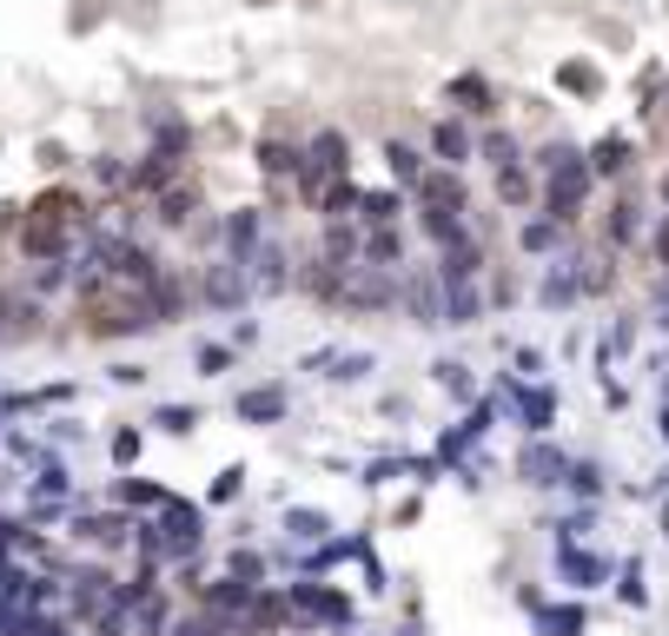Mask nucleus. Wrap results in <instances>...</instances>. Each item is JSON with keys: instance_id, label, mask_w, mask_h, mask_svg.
<instances>
[{"instance_id": "54", "label": "nucleus", "mask_w": 669, "mask_h": 636, "mask_svg": "<svg viewBox=\"0 0 669 636\" xmlns=\"http://www.w3.org/2000/svg\"><path fill=\"white\" fill-rule=\"evenodd\" d=\"M650 312H657V325H663V332H669V272H663V279H657V305H650Z\"/></svg>"}, {"instance_id": "12", "label": "nucleus", "mask_w": 669, "mask_h": 636, "mask_svg": "<svg viewBox=\"0 0 669 636\" xmlns=\"http://www.w3.org/2000/svg\"><path fill=\"white\" fill-rule=\"evenodd\" d=\"M518 484H531V491H557L564 484V471H571V451L557 445V438H524V451H518Z\"/></svg>"}, {"instance_id": "48", "label": "nucleus", "mask_w": 669, "mask_h": 636, "mask_svg": "<svg viewBox=\"0 0 669 636\" xmlns=\"http://www.w3.org/2000/svg\"><path fill=\"white\" fill-rule=\"evenodd\" d=\"M259 338H265V325H259V319H252V312H239V319H232V325H226V345H232V352H252V345H259Z\"/></svg>"}, {"instance_id": "27", "label": "nucleus", "mask_w": 669, "mask_h": 636, "mask_svg": "<svg viewBox=\"0 0 669 636\" xmlns=\"http://www.w3.org/2000/svg\"><path fill=\"white\" fill-rule=\"evenodd\" d=\"M630 153H637L630 133H604V139L584 153V166H590V179H624V173H630Z\"/></svg>"}, {"instance_id": "42", "label": "nucleus", "mask_w": 669, "mask_h": 636, "mask_svg": "<svg viewBox=\"0 0 669 636\" xmlns=\"http://www.w3.org/2000/svg\"><path fill=\"white\" fill-rule=\"evenodd\" d=\"M617 604H630V611H644V604H650V577H644V557H624V564H617Z\"/></svg>"}, {"instance_id": "26", "label": "nucleus", "mask_w": 669, "mask_h": 636, "mask_svg": "<svg viewBox=\"0 0 669 636\" xmlns=\"http://www.w3.org/2000/svg\"><path fill=\"white\" fill-rule=\"evenodd\" d=\"M431 385H438L451 405H478V398H484V385H478V372H471L464 358H431Z\"/></svg>"}, {"instance_id": "41", "label": "nucleus", "mask_w": 669, "mask_h": 636, "mask_svg": "<svg viewBox=\"0 0 669 636\" xmlns=\"http://www.w3.org/2000/svg\"><path fill=\"white\" fill-rule=\"evenodd\" d=\"M398 478H411V458H405V451H385V458H372V465L358 471L365 491H385V484H398Z\"/></svg>"}, {"instance_id": "38", "label": "nucleus", "mask_w": 669, "mask_h": 636, "mask_svg": "<svg viewBox=\"0 0 669 636\" xmlns=\"http://www.w3.org/2000/svg\"><path fill=\"white\" fill-rule=\"evenodd\" d=\"M199 418H206L199 405H179V398H173V405H153V418H146V425H153V431H166V438H192V431H199Z\"/></svg>"}, {"instance_id": "50", "label": "nucleus", "mask_w": 669, "mask_h": 636, "mask_svg": "<svg viewBox=\"0 0 669 636\" xmlns=\"http://www.w3.org/2000/svg\"><path fill=\"white\" fill-rule=\"evenodd\" d=\"M511 365H518V378H531V385H537V378H544V365H551V358H544V352H537V345H511Z\"/></svg>"}, {"instance_id": "15", "label": "nucleus", "mask_w": 669, "mask_h": 636, "mask_svg": "<svg viewBox=\"0 0 669 636\" xmlns=\"http://www.w3.org/2000/svg\"><path fill=\"white\" fill-rule=\"evenodd\" d=\"M537 312H571V305H584V285H577V252H557L551 265H544V279H537Z\"/></svg>"}, {"instance_id": "20", "label": "nucleus", "mask_w": 669, "mask_h": 636, "mask_svg": "<svg viewBox=\"0 0 669 636\" xmlns=\"http://www.w3.org/2000/svg\"><path fill=\"white\" fill-rule=\"evenodd\" d=\"M445 100H451L458 119H491V113H498V86H491L484 73H458V80L445 86Z\"/></svg>"}, {"instance_id": "13", "label": "nucleus", "mask_w": 669, "mask_h": 636, "mask_svg": "<svg viewBox=\"0 0 669 636\" xmlns=\"http://www.w3.org/2000/svg\"><path fill=\"white\" fill-rule=\"evenodd\" d=\"M425 153H431V166H458V173H464V166L478 159V126L458 119V113H445V119H431Z\"/></svg>"}, {"instance_id": "44", "label": "nucleus", "mask_w": 669, "mask_h": 636, "mask_svg": "<svg viewBox=\"0 0 669 636\" xmlns=\"http://www.w3.org/2000/svg\"><path fill=\"white\" fill-rule=\"evenodd\" d=\"M245 498V465H226L212 484H206V504H239Z\"/></svg>"}, {"instance_id": "32", "label": "nucleus", "mask_w": 669, "mask_h": 636, "mask_svg": "<svg viewBox=\"0 0 669 636\" xmlns=\"http://www.w3.org/2000/svg\"><path fill=\"white\" fill-rule=\"evenodd\" d=\"M478 159H484L491 173L524 166V139H518V133H504V126H484V133H478Z\"/></svg>"}, {"instance_id": "25", "label": "nucleus", "mask_w": 669, "mask_h": 636, "mask_svg": "<svg viewBox=\"0 0 669 636\" xmlns=\"http://www.w3.org/2000/svg\"><path fill=\"white\" fill-rule=\"evenodd\" d=\"M405 212H411V199L398 186H365L358 192V226H405Z\"/></svg>"}, {"instance_id": "21", "label": "nucleus", "mask_w": 669, "mask_h": 636, "mask_svg": "<svg viewBox=\"0 0 669 636\" xmlns=\"http://www.w3.org/2000/svg\"><path fill=\"white\" fill-rule=\"evenodd\" d=\"M299 159H305V166H318V173H352V133L318 126V133L299 146Z\"/></svg>"}, {"instance_id": "39", "label": "nucleus", "mask_w": 669, "mask_h": 636, "mask_svg": "<svg viewBox=\"0 0 669 636\" xmlns=\"http://www.w3.org/2000/svg\"><path fill=\"white\" fill-rule=\"evenodd\" d=\"M557 86L577 93V100H597V93H604V73H597L590 60H564V66H557Z\"/></svg>"}, {"instance_id": "22", "label": "nucleus", "mask_w": 669, "mask_h": 636, "mask_svg": "<svg viewBox=\"0 0 669 636\" xmlns=\"http://www.w3.org/2000/svg\"><path fill=\"white\" fill-rule=\"evenodd\" d=\"M378 159H385V179H391L398 192H411V186L425 179V166H431V153H425V146H411V139H385V146H378Z\"/></svg>"}, {"instance_id": "58", "label": "nucleus", "mask_w": 669, "mask_h": 636, "mask_svg": "<svg viewBox=\"0 0 669 636\" xmlns=\"http://www.w3.org/2000/svg\"><path fill=\"white\" fill-rule=\"evenodd\" d=\"M0 259H7V232H0Z\"/></svg>"}, {"instance_id": "28", "label": "nucleus", "mask_w": 669, "mask_h": 636, "mask_svg": "<svg viewBox=\"0 0 669 636\" xmlns=\"http://www.w3.org/2000/svg\"><path fill=\"white\" fill-rule=\"evenodd\" d=\"M358 239H365L358 219H318V246H312V252H325L332 265H352V259H358Z\"/></svg>"}, {"instance_id": "40", "label": "nucleus", "mask_w": 669, "mask_h": 636, "mask_svg": "<svg viewBox=\"0 0 669 636\" xmlns=\"http://www.w3.org/2000/svg\"><path fill=\"white\" fill-rule=\"evenodd\" d=\"M139 451H146V431H139V425H119V431L106 438V458H113V471H139Z\"/></svg>"}, {"instance_id": "19", "label": "nucleus", "mask_w": 669, "mask_h": 636, "mask_svg": "<svg viewBox=\"0 0 669 636\" xmlns=\"http://www.w3.org/2000/svg\"><path fill=\"white\" fill-rule=\"evenodd\" d=\"M484 279H464V285H445V299H438V319L451 325V332H471V325H484Z\"/></svg>"}, {"instance_id": "55", "label": "nucleus", "mask_w": 669, "mask_h": 636, "mask_svg": "<svg viewBox=\"0 0 669 636\" xmlns=\"http://www.w3.org/2000/svg\"><path fill=\"white\" fill-rule=\"evenodd\" d=\"M13 491H20V478H13V465H0V504H7Z\"/></svg>"}, {"instance_id": "1", "label": "nucleus", "mask_w": 669, "mask_h": 636, "mask_svg": "<svg viewBox=\"0 0 669 636\" xmlns=\"http://www.w3.org/2000/svg\"><path fill=\"white\" fill-rule=\"evenodd\" d=\"M285 604H292V630H332V636H352L358 624V597L345 584H325V577H292L279 584Z\"/></svg>"}, {"instance_id": "34", "label": "nucleus", "mask_w": 669, "mask_h": 636, "mask_svg": "<svg viewBox=\"0 0 669 636\" xmlns=\"http://www.w3.org/2000/svg\"><path fill=\"white\" fill-rule=\"evenodd\" d=\"M252 159H259V173H265V179H292V173H299V146H292V139H279V133H265V139L252 146Z\"/></svg>"}, {"instance_id": "7", "label": "nucleus", "mask_w": 669, "mask_h": 636, "mask_svg": "<svg viewBox=\"0 0 669 636\" xmlns=\"http://www.w3.org/2000/svg\"><path fill=\"white\" fill-rule=\"evenodd\" d=\"M438 299H445L438 272H431V265H405V272H398V305H391V312H398L405 325H418V332H445Z\"/></svg>"}, {"instance_id": "11", "label": "nucleus", "mask_w": 669, "mask_h": 636, "mask_svg": "<svg viewBox=\"0 0 669 636\" xmlns=\"http://www.w3.org/2000/svg\"><path fill=\"white\" fill-rule=\"evenodd\" d=\"M232 418H239V425H285V418H292V385H285V378L239 385V392H232Z\"/></svg>"}, {"instance_id": "56", "label": "nucleus", "mask_w": 669, "mask_h": 636, "mask_svg": "<svg viewBox=\"0 0 669 636\" xmlns=\"http://www.w3.org/2000/svg\"><path fill=\"white\" fill-rule=\"evenodd\" d=\"M657 425H663V445H669V405H663V411H657Z\"/></svg>"}, {"instance_id": "47", "label": "nucleus", "mask_w": 669, "mask_h": 636, "mask_svg": "<svg viewBox=\"0 0 669 636\" xmlns=\"http://www.w3.org/2000/svg\"><path fill=\"white\" fill-rule=\"evenodd\" d=\"M40 438H46V445H53V451H66V445H86V425H80V418H73V411H60V418H53V425H46V431H40Z\"/></svg>"}, {"instance_id": "36", "label": "nucleus", "mask_w": 669, "mask_h": 636, "mask_svg": "<svg viewBox=\"0 0 669 636\" xmlns=\"http://www.w3.org/2000/svg\"><path fill=\"white\" fill-rule=\"evenodd\" d=\"M637 232H644V206H637V199H617L610 219H604V246L624 252V246H637Z\"/></svg>"}, {"instance_id": "9", "label": "nucleus", "mask_w": 669, "mask_h": 636, "mask_svg": "<svg viewBox=\"0 0 669 636\" xmlns=\"http://www.w3.org/2000/svg\"><path fill=\"white\" fill-rule=\"evenodd\" d=\"M146 212H153V226H159V232H186V226L206 212V186H199L192 173H179L173 186H159V192L146 199Z\"/></svg>"}, {"instance_id": "4", "label": "nucleus", "mask_w": 669, "mask_h": 636, "mask_svg": "<svg viewBox=\"0 0 669 636\" xmlns=\"http://www.w3.org/2000/svg\"><path fill=\"white\" fill-rule=\"evenodd\" d=\"M192 299H199L206 312H219V319H239V312H252V279H245L239 259L212 252L206 265H192Z\"/></svg>"}, {"instance_id": "23", "label": "nucleus", "mask_w": 669, "mask_h": 636, "mask_svg": "<svg viewBox=\"0 0 669 636\" xmlns=\"http://www.w3.org/2000/svg\"><path fill=\"white\" fill-rule=\"evenodd\" d=\"M338 524H332V511H318V504H285V551H312V544H325Z\"/></svg>"}, {"instance_id": "2", "label": "nucleus", "mask_w": 669, "mask_h": 636, "mask_svg": "<svg viewBox=\"0 0 669 636\" xmlns=\"http://www.w3.org/2000/svg\"><path fill=\"white\" fill-rule=\"evenodd\" d=\"M391 305H398V272H378V265H365V259L338 265L332 312H345V319H385Z\"/></svg>"}, {"instance_id": "51", "label": "nucleus", "mask_w": 669, "mask_h": 636, "mask_svg": "<svg viewBox=\"0 0 669 636\" xmlns=\"http://www.w3.org/2000/svg\"><path fill=\"white\" fill-rule=\"evenodd\" d=\"M332 352H338V345H312V352L299 358V372H325V365H332Z\"/></svg>"}, {"instance_id": "43", "label": "nucleus", "mask_w": 669, "mask_h": 636, "mask_svg": "<svg viewBox=\"0 0 669 636\" xmlns=\"http://www.w3.org/2000/svg\"><path fill=\"white\" fill-rule=\"evenodd\" d=\"M551 531H557V544H584V538L597 531V504H577V511H564Z\"/></svg>"}, {"instance_id": "29", "label": "nucleus", "mask_w": 669, "mask_h": 636, "mask_svg": "<svg viewBox=\"0 0 669 636\" xmlns=\"http://www.w3.org/2000/svg\"><path fill=\"white\" fill-rule=\"evenodd\" d=\"M564 239H571V232H564L557 219H544V212H531V219L518 226V252H524V259H557Z\"/></svg>"}, {"instance_id": "35", "label": "nucleus", "mask_w": 669, "mask_h": 636, "mask_svg": "<svg viewBox=\"0 0 669 636\" xmlns=\"http://www.w3.org/2000/svg\"><path fill=\"white\" fill-rule=\"evenodd\" d=\"M498 206L531 212V206H537V173H531V166H504V173H498Z\"/></svg>"}, {"instance_id": "24", "label": "nucleus", "mask_w": 669, "mask_h": 636, "mask_svg": "<svg viewBox=\"0 0 669 636\" xmlns=\"http://www.w3.org/2000/svg\"><path fill=\"white\" fill-rule=\"evenodd\" d=\"M106 498H113L119 511H133V518H153V511H159V504H166L173 491H166V484H153V478H133V471H119Z\"/></svg>"}, {"instance_id": "16", "label": "nucleus", "mask_w": 669, "mask_h": 636, "mask_svg": "<svg viewBox=\"0 0 669 636\" xmlns=\"http://www.w3.org/2000/svg\"><path fill=\"white\" fill-rule=\"evenodd\" d=\"M358 259L378 265V272H405V265H411V232H405V226H365Z\"/></svg>"}, {"instance_id": "57", "label": "nucleus", "mask_w": 669, "mask_h": 636, "mask_svg": "<svg viewBox=\"0 0 669 636\" xmlns=\"http://www.w3.org/2000/svg\"><path fill=\"white\" fill-rule=\"evenodd\" d=\"M657 199H663V219H669V179H663V186H657Z\"/></svg>"}, {"instance_id": "52", "label": "nucleus", "mask_w": 669, "mask_h": 636, "mask_svg": "<svg viewBox=\"0 0 669 636\" xmlns=\"http://www.w3.org/2000/svg\"><path fill=\"white\" fill-rule=\"evenodd\" d=\"M650 252H657V265L669 272V219H657V232H650Z\"/></svg>"}, {"instance_id": "31", "label": "nucleus", "mask_w": 669, "mask_h": 636, "mask_svg": "<svg viewBox=\"0 0 669 636\" xmlns=\"http://www.w3.org/2000/svg\"><path fill=\"white\" fill-rule=\"evenodd\" d=\"M372 372H378V352H358V345L345 352V345H338V352H332V365H325L318 378H325V385H338V392H352V385H365Z\"/></svg>"}, {"instance_id": "46", "label": "nucleus", "mask_w": 669, "mask_h": 636, "mask_svg": "<svg viewBox=\"0 0 669 636\" xmlns=\"http://www.w3.org/2000/svg\"><path fill=\"white\" fill-rule=\"evenodd\" d=\"M153 378V365H139V358H113L106 365V385H119V392H139Z\"/></svg>"}, {"instance_id": "14", "label": "nucleus", "mask_w": 669, "mask_h": 636, "mask_svg": "<svg viewBox=\"0 0 669 636\" xmlns=\"http://www.w3.org/2000/svg\"><path fill=\"white\" fill-rule=\"evenodd\" d=\"M265 232H272V212H265V206H226V212H219V252L239 259V265H245V252H252Z\"/></svg>"}, {"instance_id": "10", "label": "nucleus", "mask_w": 669, "mask_h": 636, "mask_svg": "<svg viewBox=\"0 0 669 636\" xmlns=\"http://www.w3.org/2000/svg\"><path fill=\"white\" fill-rule=\"evenodd\" d=\"M431 272H438V285H464V279H484L491 272V259H484V239L471 232V219L438 246V259H431Z\"/></svg>"}, {"instance_id": "5", "label": "nucleus", "mask_w": 669, "mask_h": 636, "mask_svg": "<svg viewBox=\"0 0 669 636\" xmlns=\"http://www.w3.org/2000/svg\"><path fill=\"white\" fill-rule=\"evenodd\" d=\"M292 272H299V252L285 232H265L252 252H245V279H252V305H272V299H292Z\"/></svg>"}, {"instance_id": "17", "label": "nucleus", "mask_w": 669, "mask_h": 636, "mask_svg": "<svg viewBox=\"0 0 669 636\" xmlns=\"http://www.w3.org/2000/svg\"><path fill=\"white\" fill-rule=\"evenodd\" d=\"M27 484V504H80V484H73V465L53 451L46 465H33V478H20Z\"/></svg>"}, {"instance_id": "33", "label": "nucleus", "mask_w": 669, "mask_h": 636, "mask_svg": "<svg viewBox=\"0 0 669 636\" xmlns=\"http://www.w3.org/2000/svg\"><path fill=\"white\" fill-rule=\"evenodd\" d=\"M557 491H571L577 504H597L604 491H610V478H604V465L597 458H571V471H564V484Z\"/></svg>"}, {"instance_id": "8", "label": "nucleus", "mask_w": 669, "mask_h": 636, "mask_svg": "<svg viewBox=\"0 0 669 636\" xmlns=\"http://www.w3.org/2000/svg\"><path fill=\"white\" fill-rule=\"evenodd\" d=\"M411 199V212H471V186H464V173L458 166H425V179L405 192Z\"/></svg>"}, {"instance_id": "49", "label": "nucleus", "mask_w": 669, "mask_h": 636, "mask_svg": "<svg viewBox=\"0 0 669 636\" xmlns=\"http://www.w3.org/2000/svg\"><path fill=\"white\" fill-rule=\"evenodd\" d=\"M13 636H80V630H73L66 617H53V611H40V617H27V624H20V630H13Z\"/></svg>"}, {"instance_id": "6", "label": "nucleus", "mask_w": 669, "mask_h": 636, "mask_svg": "<svg viewBox=\"0 0 669 636\" xmlns=\"http://www.w3.org/2000/svg\"><path fill=\"white\" fill-rule=\"evenodd\" d=\"M133 511H86V504H73L66 511V538L80 544V551H93V557H113V551H133Z\"/></svg>"}, {"instance_id": "59", "label": "nucleus", "mask_w": 669, "mask_h": 636, "mask_svg": "<svg viewBox=\"0 0 669 636\" xmlns=\"http://www.w3.org/2000/svg\"><path fill=\"white\" fill-rule=\"evenodd\" d=\"M259 7H265V0H259Z\"/></svg>"}, {"instance_id": "3", "label": "nucleus", "mask_w": 669, "mask_h": 636, "mask_svg": "<svg viewBox=\"0 0 669 636\" xmlns=\"http://www.w3.org/2000/svg\"><path fill=\"white\" fill-rule=\"evenodd\" d=\"M146 524H153V538H159V557H166V571L206 551V504H192V498H179V491H173V498H166V504H159Z\"/></svg>"}, {"instance_id": "53", "label": "nucleus", "mask_w": 669, "mask_h": 636, "mask_svg": "<svg viewBox=\"0 0 669 636\" xmlns=\"http://www.w3.org/2000/svg\"><path fill=\"white\" fill-rule=\"evenodd\" d=\"M40 166H46V173H66V146L46 139V146H40Z\"/></svg>"}, {"instance_id": "37", "label": "nucleus", "mask_w": 669, "mask_h": 636, "mask_svg": "<svg viewBox=\"0 0 669 636\" xmlns=\"http://www.w3.org/2000/svg\"><path fill=\"white\" fill-rule=\"evenodd\" d=\"M192 372H199V378H232V372H239V352H232L226 338H199V345H192Z\"/></svg>"}, {"instance_id": "45", "label": "nucleus", "mask_w": 669, "mask_h": 636, "mask_svg": "<svg viewBox=\"0 0 669 636\" xmlns=\"http://www.w3.org/2000/svg\"><path fill=\"white\" fill-rule=\"evenodd\" d=\"M226 577H239V584H265V557H259V551H245V544H232Z\"/></svg>"}, {"instance_id": "18", "label": "nucleus", "mask_w": 669, "mask_h": 636, "mask_svg": "<svg viewBox=\"0 0 669 636\" xmlns=\"http://www.w3.org/2000/svg\"><path fill=\"white\" fill-rule=\"evenodd\" d=\"M557 584H571L577 597L610 584V557L604 551H584V544H557Z\"/></svg>"}, {"instance_id": "30", "label": "nucleus", "mask_w": 669, "mask_h": 636, "mask_svg": "<svg viewBox=\"0 0 669 636\" xmlns=\"http://www.w3.org/2000/svg\"><path fill=\"white\" fill-rule=\"evenodd\" d=\"M531 624H537V636H584L590 630V611H584L577 597H571V604H551V597H544V604L531 611Z\"/></svg>"}]
</instances>
